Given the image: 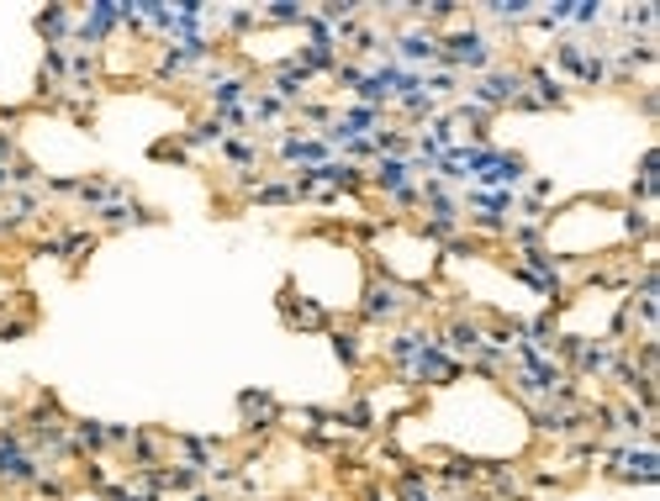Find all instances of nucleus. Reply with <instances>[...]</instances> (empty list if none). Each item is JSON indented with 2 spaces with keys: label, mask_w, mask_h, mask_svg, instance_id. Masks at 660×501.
<instances>
[{
  "label": "nucleus",
  "mask_w": 660,
  "mask_h": 501,
  "mask_svg": "<svg viewBox=\"0 0 660 501\" xmlns=\"http://www.w3.org/2000/svg\"><path fill=\"white\" fill-rule=\"evenodd\" d=\"M417 306H413V285L402 280V274H391V269L370 265V280H365V291L354 301V317L365 322V328H396V322H407Z\"/></svg>",
  "instance_id": "1"
},
{
  "label": "nucleus",
  "mask_w": 660,
  "mask_h": 501,
  "mask_svg": "<svg viewBox=\"0 0 660 501\" xmlns=\"http://www.w3.org/2000/svg\"><path fill=\"white\" fill-rule=\"evenodd\" d=\"M491 64H502L497 37L481 27H450L439 33V64L433 69H454V74H487Z\"/></svg>",
  "instance_id": "2"
},
{
  "label": "nucleus",
  "mask_w": 660,
  "mask_h": 501,
  "mask_svg": "<svg viewBox=\"0 0 660 501\" xmlns=\"http://www.w3.org/2000/svg\"><path fill=\"white\" fill-rule=\"evenodd\" d=\"M602 475L619 486H656L660 480V454L656 443H628V438H608L602 443Z\"/></svg>",
  "instance_id": "3"
},
{
  "label": "nucleus",
  "mask_w": 660,
  "mask_h": 501,
  "mask_svg": "<svg viewBox=\"0 0 660 501\" xmlns=\"http://www.w3.org/2000/svg\"><path fill=\"white\" fill-rule=\"evenodd\" d=\"M37 475H42V460L22 438V423H0V486L5 491H33Z\"/></svg>",
  "instance_id": "4"
},
{
  "label": "nucleus",
  "mask_w": 660,
  "mask_h": 501,
  "mask_svg": "<svg viewBox=\"0 0 660 501\" xmlns=\"http://www.w3.org/2000/svg\"><path fill=\"white\" fill-rule=\"evenodd\" d=\"M460 375H465V359H454L450 349L433 338V343H428V349H423V354H417V359L402 369L396 380H402L407 391H439V386H454Z\"/></svg>",
  "instance_id": "5"
},
{
  "label": "nucleus",
  "mask_w": 660,
  "mask_h": 501,
  "mask_svg": "<svg viewBox=\"0 0 660 501\" xmlns=\"http://www.w3.org/2000/svg\"><path fill=\"white\" fill-rule=\"evenodd\" d=\"M523 90V69L518 64H491L487 74H476L460 96L470 100V106H481V111H502V106H513Z\"/></svg>",
  "instance_id": "6"
},
{
  "label": "nucleus",
  "mask_w": 660,
  "mask_h": 501,
  "mask_svg": "<svg viewBox=\"0 0 660 501\" xmlns=\"http://www.w3.org/2000/svg\"><path fill=\"white\" fill-rule=\"evenodd\" d=\"M117 33H122V5H117V0H90V5L74 16V42L70 48H80V53H101Z\"/></svg>",
  "instance_id": "7"
},
{
  "label": "nucleus",
  "mask_w": 660,
  "mask_h": 501,
  "mask_svg": "<svg viewBox=\"0 0 660 501\" xmlns=\"http://www.w3.org/2000/svg\"><path fill=\"white\" fill-rule=\"evenodd\" d=\"M96 243H101V233H96V228H59V233L37 237L33 254H42V259H59V265H70V269H80L85 259H90V254H96Z\"/></svg>",
  "instance_id": "8"
},
{
  "label": "nucleus",
  "mask_w": 660,
  "mask_h": 501,
  "mask_svg": "<svg viewBox=\"0 0 660 501\" xmlns=\"http://www.w3.org/2000/svg\"><path fill=\"white\" fill-rule=\"evenodd\" d=\"M391 64L428 74V69L439 64V33L433 27H402V33H391Z\"/></svg>",
  "instance_id": "9"
},
{
  "label": "nucleus",
  "mask_w": 660,
  "mask_h": 501,
  "mask_svg": "<svg viewBox=\"0 0 660 501\" xmlns=\"http://www.w3.org/2000/svg\"><path fill=\"white\" fill-rule=\"evenodd\" d=\"M428 343H433V328H428V322H396V328L381 338V359L391 365V375H402Z\"/></svg>",
  "instance_id": "10"
},
{
  "label": "nucleus",
  "mask_w": 660,
  "mask_h": 501,
  "mask_svg": "<svg viewBox=\"0 0 660 501\" xmlns=\"http://www.w3.org/2000/svg\"><path fill=\"white\" fill-rule=\"evenodd\" d=\"M280 317L291 322V333H328V328H333V311H328L317 296H302L296 285L280 291Z\"/></svg>",
  "instance_id": "11"
},
{
  "label": "nucleus",
  "mask_w": 660,
  "mask_h": 501,
  "mask_svg": "<svg viewBox=\"0 0 660 501\" xmlns=\"http://www.w3.org/2000/svg\"><path fill=\"white\" fill-rule=\"evenodd\" d=\"M270 154H276L280 169H313V164H328V159H333V148L313 133H280L276 143H270Z\"/></svg>",
  "instance_id": "12"
},
{
  "label": "nucleus",
  "mask_w": 660,
  "mask_h": 501,
  "mask_svg": "<svg viewBox=\"0 0 660 501\" xmlns=\"http://www.w3.org/2000/svg\"><path fill=\"white\" fill-rule=\"evenodd\" d=\"M239 412H244V438H270L285 423V406L270 391H239Z\"/></svg>",
  "instance_id": "13"
},
{
  "label": "nucleus",
  "mask_w": 660,
  "mask_h": 501,
  "mask_svg": "<svg viewBox=\"0 0 660 501\" xmlns=\"http://www.w3.org/2000/svg\"><path fill=\"white\" fill-rule=\"evenodd\" d=\"M433 338H439V343L450 349L454 359H470L476 349H487V322H481V317H465V311H460V317H444V322L433 328Z\"/></svg>",
  "instance_id": "14"
},
{
  "label": "nucleus",
  "mask_w": 660,
  "mask_h": 501,
  "mask_svg": "<svg viewBox=\"0 0 660 501\" xmlns=\"http://www.w3.org/2000/svg\"><path fill=\"white\" fill-rule=\"evenodd\" d=\"M0 222H5V233H27L37 222H48V200L42 191H11V196L0 200Z\"/></svg>",
  "instance_id": "15"
},
{
  "label": "nucleus",
  "mask_w": 660,
  "mask_h": 501,
  "mask_svg": "<svg viewBox=\"0 0 660 501\" xmlns=\"http://www.w3.org/2000/svg\"><path fill=\"white\" fill-rule=\"evenodd\" d=\"M222 460V438H196V433H170V465H185L207 475Z\"/></svg>",
  "instance_id": "16"
},
{
  "label": "nucleus",
  "mask_w": 660,
  "mask_h": 501,
  "mask_svg": "<svg viewBox=\"0 0 660 501\" xmlns=\"http://www.w3.org/2000/svg\"><path fill=\"white\" fill-rule=\"evenodd\" d=\"M133 196L122 180H111V174H85L80 180V196H74V206L85 211V217H101V211H111V206H122V200Z\"/></svg>",
  "instance_id": "17"
},
{
  "label": "nucleus",
  "mask_w": 660,
  "mask_h": 501,
  "mask_svg": "<svg viewBox=\"0 0 660 501\" xmlns=\"http://www.w3.org/2000/svg\"><path fill=\"white\" fill-rule=\"evenodd\" d=\"M265 90L280 96L285 106H302V100L313 96V74L296 64V59H280V64H270V74H265Z\"/></svg>",
  "instance_id": "18"
},
{
  "label": "nucleus",
  "mask_w": 660,
  "mask_h": 501,
  "mask_svg": "<svg viewBox=\"0 0 660 501\" xmlns=\"http://www.w3.org/2000/svg\"><path fill=\"white\" fill-rule=\"evenodd\" d=\"M333 428L344 438H370L376 428H381V412H376V396H349L344 406H333Z\"/></svg>",
  "instance_id": "19"
},
{
  "label": "nucleus",
  "mask_w": 660,
  "mask_h": 501,
  "mask_svg": "<svg viewBox=\"0 0 660 501\" xmlns=\"http://www.w3.org/2000/svg\"><path fill=\"white\" fill-rule=\"evenodd\" d=\"M523 90L539 100L545 111H565V106H571V90H565V80H560L550 64H528V69H523Z\"/></svg>",
  "instance_id": "20"
},
{
  "label": "nucleus",
  "mask_w": 660,
  "mask_h": 501,
  "mask_svg": "<svg viewBox=\"0 0 660 501\" xmlns=\"http://www.w3.org/2000/svg\"><path fill=\"white\" fill-rule=\"evenodd\" d=\"M122 460H127V469L170 465V433H159V428H138V433H133V443L122 449Z\"/></svg>",
  "instance_id": "21"
},
{
  "label": "nucleus",
  "mask_w": 660,
  "mask_h": 501,
  "mask_svg": "<svg viewBox=\"0 0 660 501\" xmlns=\"http://www.w3.org/2000/svg\"><path fill=\"white\" fill-rule=\"evenodd\" d=\"M365 174H370V191L391 196V191L413 185V180H417V164H413V159H391V154H386V159H376V164L365 169Z\"/></svg>",
  "instance_id": "22"
},
{
  "label": "nucleus",
  "mask_w": 660,
  "mask_h": 501,
  "mask_svg": "<svg viewBox=\"0 0 660 501\" xmlns=\"http://www.w3.org/2000/svg\"><path fill=\"white\" fill-rule=\"evenodd\" d=\"M37 37H42L48 48H70L74 42V11L70 5H42V11H37Z\"/></svg>",
  "instance_id": "23"
},
{
  "label": "nucleus",
  "mask_w": 660,
  "mask_h": 501,
  "mask_svg": "<svg viewBox=\"0 0 660 501\" xmlns=\"http://www.w3.org/2000/svg\"><path fill=\"white\" fill-rule=\"evenodd\" d=\"M70 433H74V443H80L85 460H106V454H111V433H106L101 417H70Z\"/></svg>",
  "instance_id": "24"
},
{
  "label": "nucleus",
  "mask_w": 660,
  "mask_h": 501,
  "mask_svg": "<svg viewBox=\"0 0 660 501\" xmlns=\"http://www.w3.org/2000/svg\"><path fill=\"white\" fill-rule=\"evenodd\" d=\"M391 497H396V501H444L439 491H433V475H428L423 465L396 469V480H391Z\"/></svg>",
  "instance_id": "25"
},
{
  "label": "nucleus",
  "mask_w": 660,
  "mask_h": 501,
  "mask_svg": "<svg viewBox=\"0 0 660 501\" xmlns=\"http://www.w3.org/2000/svg\"><path fill=\"white\" fill-rule=\"evenodd\" d=\"M328 343H333V354H339L344 369H365V333H359V328L333 322V328H328Z\"/></svg>",
  "instance_id": "26"
},
{
  "label": "nucleus",
  "mask_w": 660,
  "mask_h": 501,
  "mask_svg": "<svg viewBox=\"0 0 660 501\" xmlns=\"http://www.w3.org/2000/svg\"><path fill=\"white\" fill-rule=\"evenodd\" d=\"M217 154H222V164L233 169V174H239V169H259V159H265V143H259V137H222V148H217Z\"/></svg>",
  "instance_id": "27"
},
{
  "label": "nucleus",
  "mask_w": 660,
  "mask_h": 501,
  "mask_svg": "<svg viewBox=\"0 0 660 501\" xmlns=\"http://www.w3.org/2000/svg\"><path fill=\"white\" fill-rule=\"evenodd\" d=\"M307 16H313V5H302V0H270V5H259V22L265 27H307Z\"/></svg>",
  "instance_id": "28"
},
{
  "label": "nucleus",
  "mask_w": 660,
  "mask_h": 501,
  "mask_svg": "<svg viewBox=\"0 0 660 501\" xmlns=\"http://www.w3.org/2000/svg\"><path fill=\"white\" fill-rule=\"evenodd\" d=\"M660 196V154L650 148L645 159H639V180H634V191H628V206H650Z\"/></svg>",
  "instance_id": "29"
},
{
  "label": "nucleus",
  "mask_w": 660,
  "mask_h": 501,
  "mask_svg": "<svg viewBox=\"0 0 660 501\" xmlns=\"http://www.w3.org/2000/svg\"><path fill=\"white\" fill-rule=\"evenodd\" d=\"M291 117V106L280 96H270V90H254V100H248V122L254 127H276V122H285Z\"/></svg>",
  "instance_id": "30"
},
{
  "label": "nucleus",
  "mask_w": 660,
  "mask_h": 501,
  "mask_svg": "<svg viewBox=\"0 0 660 501\" xmlns=\"http://www.w3.org/2000/svg\"><path fill=\"white\" fill-rule=\"evenodd\" d=\"M465 375H476V380H502L508 375V349H476L470 359H465Z\"/></svg>",
  "instance_id": "31"
},
{
  "label": "nucleus",
  "mask_w": 660,
  "mask_h": 501,
  "mask_svg": "<svg viewBox=\"0 0 660 501\" xmlns=\"http://www.w3.org/2000/svg\"><path fill=\"white\" fill-rule=\"evenodd\" d=\"M291 111L302 117V133H313V137H322V127L339 117V111H333V100H322V96H307L302 106H291Z\"/></svg>",
  "instance_id": "32"
},
{
  "label": "nucleus",
  "mask_w": 660,
  "mask_h": 501,
  "mask_svg": "<svg viewBox=\"0 0 660 501\" xmlns=\"http://www.w3.org/2000/svg\"><path fill=\"white\" fill-rule=\"evenodd\" d=\"M222 122H217V117H201V122H191V127H185V133H180V143H185V148H191V154H196V148H222Z\"/></svg>",
  "instance_id": "33"
},
{
  "label": "nucleus",
  "mask_w": 660,
  "mask_h": 501,
  "mask_svg": "<svg viewBox=\"0 0 660 501\" xmlns=\"http://www.w3.org/2000/svg\"><path fill=\"white\" fill-rule=\"evenodd\" d=\"M423 90H428V96H433L439 106H444V100H460V90H465V80H460L454 69H428V74H423Z\"/></svg>",
  "instance_id": "34"
},
{
  "label": "nucleus",
  "mask_w": 660,
  "mask_h": 501,
  "mask_svg": "<svg viewBox=\"0 0 660 501\" xmlns=\"http://www.w3.org/2000/svg\"><path fill=\"white\" fill-rule=\"evenodd\" d=\"M248 200H254V206H265V211H285V206H296V191H291V180H265Z\"/></svg>",
  "instance_id": "35"
},
{
  "label": "nucleus",
  "mask_w": 660,
  "mask_h": 501,
  "mask_svg": "<svg viewBox=\"0 0 660 501\" xmlns=\"http://www.w3.org/2000/svg\"><path fill=\"white\" fill-rule=\"evenodd\" d=\"M302 33H307V42H302V48H317V53H339V27H328L317 11L307 16V27H302Z\"/></svg>",
  "instance_id": "36"
},
{
  "label": "nucleus",
  "mask_w": 660,
  "mask_h": 501,
  "mask_svg": "<svg viewBox=\"0 0 660 501\" xmlns=\"http://www.w3.org/2000/svg\"><path fill=\"white\" fill-rule=\"evenodd\" d=\"M285 417L302 423V428H313V433H328L333 428V406H291Z\"/></svg>",
  "instance_id": "37"
},
{
  "label": "nucleus",
  "mask_w": 660,
  "mask_h": 501,
  "mask_svg": "<svg viewBox=\"0 0 660 501\" xmlns=\"http://www.w3.org/2000/svg\"><path fill=\"white\" fill-rule=\"evenodd\" d=\"M413 16L433 22V33H439L444 22H454V16H460V5H454V0H433V5H413Z\"/></svg>",
  "instance_id": "38"
},
{
  "label": "nucleus",
  "mask_w": 660,
  "mask_h": 501,
  "mask_svg": "<svg viewBox=\"0 0 660 501\" xmlns=\"http://www.w3.org/2000/svg\"><path fill=\"white\" fill-rule=\"evenodd\" d=\"M33 497H42V501H70V480H59L53 469H42V475H37V486H33Z\"/></svg>",
  "instance_id": "39"
},
{
  "label": "nucleus",
  "mask_w": 660,
  "mask_h": 501,
  "mask_svg": "<svg viewBox=\"0 0 660 501\" xmlns=\"http://www.w3.org/2000/svg\"><path fill=\"white\" fill-rule=\"evenodd\" d=\"M444 259H481V237L454 233L450 243H444Z\"/></svg>",
  "instance_id": "40"
},
{
  "label": "nucleus",
  "mask_w": 660,
  "mask_h": 501,
  "mask_svg": "<svg viewBox=\"0 0 660 501\" xmlns=\"http://www.w3.org/2000/svg\"><path fill=\"white\" fill-rule=\"evenodd\" d=\"M391 211H417L423 206V180H413V185H402V191H391Z\"/></svg>",
  "instance_id": "41"
},
{
  "label": "nucleus",
  "mask_w": 660,
  "mask_h": 501,
  "mask_svg": "<svg viewBox=\"0 0 660 501\" xmlns=\"http://www.w3.org/2000/svg\"><path fill=\"white\" fill-rule=\"evenodd\" d=\"M148 154H154V159H170V164H191V148H185L180 137H174V143H154Z\"/></svg>",
  "instance_id": "42"
},
{
  "label": "nucleus",
  "mask_w": 660,
  "mask_h": 501,
  "mask_svg": "<svg viewBox=\"0 0 660 501\" xmlns=\"http://www.w3.org/2000/svg\"><path fill=\"white\" fill-rule=\"evenodd\" d=\"M27 317H0V343H16V338H27Z\"/></svg>",
  "instance_id": "43"
},
{
  "label": "nucleus",
  "mask_w": 660,
  "mask_h": 501,
  "mask_svg": "<svg viewBox=\"0 0 660 501\" xmlns=\"http://www.w3.org/2000/svg\"><path fill=\"white\" fill-rule=\"evenodd\" d=\"M16 191V174H11V164H0V200L11 196Z\"/></svg>",
  "instance_id": "44"
},
{
  "label": "nucleus",
  "mask_w": 660,
  "mask_h": 501,
  "mask_svg": "<svg viewBox=\"0 0 660 501\" xmlns=\"http://www.w3.org/2000/svg\"><path fill=\"white\" fill-rule=\"evenodd\" d=\"M5 237H11V233H5V222H0V243H5Z\"/></svg>",
  "instance_id": "45"
}]
</instances>
